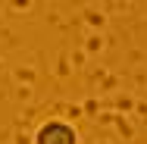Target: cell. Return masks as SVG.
I'll return each instance as SVG.
<instances>
[{
  "instance_id": "cell-1",
  "label": "cell",
  "mask_w": 147,
  "mask_h": 144,
  "mask_svg": "<svg viewBox=\"0 0 147 144\" xmlns=\"http://www.w3.org/2000/svg\"><path fill=\"white\" fill-rule=\"evenodd\" d=\"M78 128L66 119H47L34 128V144H78Z\"/></svg>"
}]
</instances>
